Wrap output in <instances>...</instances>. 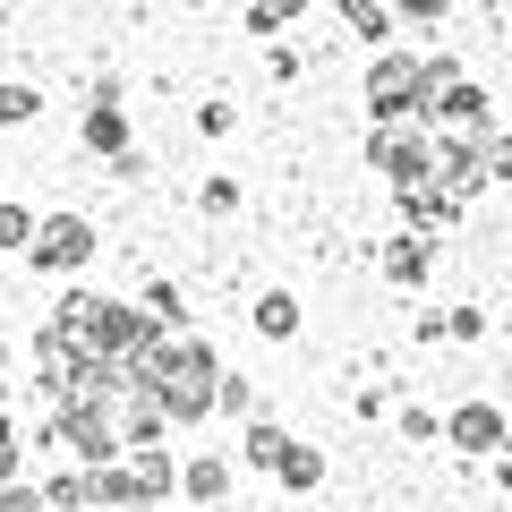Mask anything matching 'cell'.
<instances>
[{
    "label": "cell",
    "instance_id": "6da1fadb",
    "mask_svg": "<svg viewBox=\"0 0 512 512\" xmlns=\"http://www.w3.org/2000/svg\"><path fill=\"white\" fill-rule=\"evenodd\" d=\"M52 333L77 350V359H128V350L154 333L146 308H128V299H94V291H69L52 316Z\"/></svg>",
    "mask_w": 512,
    "mask_h": 512
},
{
    "label": "cell",
    "instance_id": "7a4b0ae2",
    "mask_svg": "<svg viewBox=\"0 0 512 512\" xmlns=\"http://www.w3.org/2000/svg\"><path fill=\"white\" fill-rule=\"evenodd\" d=\"M367 111L376 120H427V60H410V52L376 60L367 69Z\"/></svg>",
    "mask_w": 512,
    "mask_h": 512
},
{
    "label": "cell",
    "instance_id": "3957f363",
    "mask_svg": "<svg viewBox=\"0 0 512 512\" xmlns=\"http://www.w3.org/2000/svg\"><path fill=\"white\" fill-rule=\"evenodd\" d=\"M52 436L77 453V470H103V461H120V427H111V402H60Z\"/></svg>",
    "mask_w": 512,
    "mask_h": 512
},
{
    "label": "cell",
    "instance_id": "277c9868",
    "mask_svg": "<svg viewBox=\"0 0 512 512\" xmlns=\"http://www.w3.org/2000/svg\"><path fill=\"white\" fill-rule=\"evenodd\" d=\"M427 146H436V128H427V120H384L376 137H367V163H376L384 180L419 188L427 180Z\"/></svg>",
    "mask_w": 512,
    "mask_h": 512
},
{
    "label": "cell",
    "instance_id": "5b68a950",
    "mask_svg": "<svg viewBox=\"0 0 512 512\" xmlns=\"http://www.w3.org/2000/svg\"><path fill=\"white\" fill-rule=\"evenodd\" d=\"M43 265V274H77L94 256V222L86 214H52V222H35V248H26Z\"/></svg>",
    "mask_w": 512,
    "mask_h": 512
},
{
    "label": "cell",
    "instance_id": "8992f818",
    "mask_svg": "<svg viewBox=\"0 0 512 512\" xmlns=\"http://www.w3.org/2000/svg\"><path fill=\"white\" fill-rule=\"evenodd\" d=\"M120 470H128V495H137V504H163V495L180 487V470H171V453H163V444H128V461H120Z\"/></svg>",
    "mask_w": 512,
    "mask_h": 512
},
{
    "label": "cell",
    "instance_id": "52a82bcc",
    "mask_svg": "<svg viewBox=\"0 0 512 512\" xmlns=\"http://www.w3.org/2000/svg\"><path fill=\"white\" fill-rule=\"evenodd\" d=\"M487 86H461V77H453V86H436V94H427V120H444V128H487Z\"/></svg>",
    "mask_w": 512,
    "mask_h": 512
},
{
    "label": "cell",
    "instance_id": "ba28073f",
    "mask_svg": "<svg viewBox=\"0 0 512 512\" xmlns=\"http://www.w3.org/2000/svg\"><path fill=\"white\" fill-rule=\"evenodd\" d=\"M453 444H461V453H495V444H504V410H495V402H470V410L453 419Z\"/></svg>",
    "mask_w": 512,
    "mask_h": 512
},
{
    "label": "cell",
    "instance_id": "9c48e42d",
    "mask_svg": "<svg viewBox=\"0 0 512 512\" xmlns=\"http://www.w3.org/2000/svg\"><path fill=\"white\" fill-rule=\"evenodd\" d=\"M427 265H436V248H427L419 231H410V239H393V248H384V274H393V282H427Z\"/></svg>",
    "mask_w": 512,
    "mask_h": 512
},
{
    "label": "cell",
    "instance_id": "30bf717a",
    "mask_svg": "<svg viewBox=\"0 0 512 512\" xmlns=\"http://www.w3.org/2000/svg\"><path fill=\"white\" fill-rule=\"evenodd\" d=\"M402 214H410V231H436V222H453V197H444V188H402Z\"/></svg>",
    "mask_w": 512,
    "mask_h": 512
},
{
    "label": "cell",
    "instance_id": "8fae6325",
    "mask_svg": "<svg viewBox=\"0 0 512 512\" xmlns=\"http://www.w3.org/2000/svg\"><path fill=\"white\" fill-rule=\"evenodd\" d=\"M256 333H265V342H291V333H299V299H256Z\"/></svg>",
    "mask_w": 512,
    "mask_h": 512
},
{
    "label": "cell",
    "instance_id": "7c38bea8",
    "mask_svg": "<svg viewBox=\"0 0 512 512\" xmlns=\"http://www.w3.org/2000/svg\"><path fill=\"white\" fill-rule=\"evenodd\" d=\"M274 478H282V487H316V478H325V453H308V444H282Z\"/></svg>",
    "mask_w": 512,
    "mask_h": 512
},
{
    "label": "cell",
    "instance_id": "4fadbf2b",
    "mask_svg": "<svg viewBox=\"0 0 512 512\" xmlns=\"http://www.w3.org/2000/svg\"><path fill=\"white\" fill-rule=\"evenodd\" d=\"M86 146H103V154H128V120L111 103H94V120H86Z\"/></svg>",
    "mask_w": 512,
    "mask_h": 512
},
{
    "label": "cell",
    "instance_id": "5bb4252c",
    "mask_svg": "<svg viewBox=\"0 0 512 512\" xmlns=\"http://www.w3.org/2000/svg\"><path fill=\"white\" fill-rule=\"evenodd\" d=\"M478 171H487V180H512V137L478 128Z\"/></svg>",
    "mask_w": 512,
    "mask_h": 512
},
{
    "label": "cell",
    "instance_id": "9a60e30c",
    "mask_svg": "<svg viewBox=\"0 0 512 512\" xmlns=\"http://www.w3.org/2000/svg\"><path fill=\"white\" fill-rule=\"evenodd\" d=\"M180 487L197 495V504H214V495L231 487V470H222V461H197V470H180Z\"/></svg>",
    "mask_w": 512,
    "mask_h": 512
},
{
    "label": "cell",
    "instance_id": "2e32d148",
    "mask_svg": "<svg viewBox=\"0 0 512 512\" xmlns=\"http://www.w3.org/2000/svg\"><path fill=\"white\" fill-rule=\"evenodd\" d=\"M43 504L52 512H86V470H60L52 487H43Z\"/></svg>",
    "mask_w": 512,
    "mask_h": 512
},
{
    "label": "cell",
    "instance_id": "e0dca14e",
    "mask_svg": "<svg viewBox=\"0 0 512 512\" xmlns=\"http://www.w3.org/2000/svg\"><path fill=\"white\" fill-rule=\"evenodd\" d=\"M0 248H35V214L26 205H0Z\"/></svg>",
    "mask_w": 512,
    "mask_h": 512
},
{
    "label": "cell",
    "instance_id": "ac0fdd59",
    "mask_svg": "<svg viewBox=\"0 0 512 512\" xmlns=\"http://www.w3.org/2000/svg\"><path fill=\"white\" fill-rule=\"evenodd\" d=\"M282 444H291L282 427H248V461H256V470H274V461H282Z\"/></svg>",
    "mask_w": 512,
    "mask_h": 512
},
{
    "label": "cell",
    "instance_id": "d6986e66",
    "mask_svg": "<svg viewBox=\"0 0 512 512\" xmlns=\"http://www.w3.org/2000/svg\"><path fill=\"white\" fill-rule=\"evenodd\" d=\"M35 94H26V86H0V128H26V120H35Z\"/></svg>",
    "mask_w": 512,
    "mask_h": 512
},
{
    "label": "cell",
    "instance_id": "ffe728a7",
    "mask_svg": "<svg viewBox=\"0 0 512 512\" xmlns=\"http://www.w3.org/2000/svg\"><path fill=\"white\" fill-rule=\"evenodd\" d=\"M299 9H308V0H256L248 26H256V35H274V26H282V18H299Z\"/></svg>",
    "mask_w": 512,
    "mask_h": 512
},
{
    "label": "cell",
    "instance_id": "44dd1931",
    "mask_svg": "<svg viewBox=\"0 0 512 512\" xmlns=\"http://www.w3.org/2000/svg\"><path fill=\"white\" fill-rule=\"evenodd\" d=\"M0 512H52V504H43V487H18V478H9V487H0Z\"/></svg>",
    "mask_w": 512,
    "mask_h": 512
},
{
    "label": "cell",
    "instance_id": "7402d4cb",
    "mask_svg": "<svg viewBox=\"0 0 512 512\" xmlns=\"http://www.w3.org/2000/svg\"><path fill=\"white\" fill-rule=\"evenodd\" d=\"M342 18L359 26V35H384V9H376V0H342Z\"/></svg>",
    "mask_w": 512,
    "mask_h": 512
},
{
    "label": "cell",
    "instance_id": "603a6c76",
    "mask_svg": "<svg viewBox=\"0 0 512 512\" xmlns=\"http://www.w3.org/2000/svg\"><path fill=\"white\" fill-rule=\"evenodd\" d=\"M9 478H18V427L0 419V487H9Z\"/></svg>",
    "mask_w": 512,
    "mask_h": 512
},
{
    "label": "cell",
    "instance_id": "cb8c5ba5",
    "mask_svg": "<svg viewBox=\"0 0 512 512\" xmlns=\"http://www.w3.org/2000/svg\"><path fill=\"white\" fill-rule=\"evenodd\" d=\"M402 18H427V26H436V18H444V0H402Z\"/></svg>",
    "mask_w": 512,
    "mask_h": 512
},
{
    "label": "cell",
    "instance_id": "d4e9b609",
    "mask_svg": "<svg viewBox=\"0 0 512 512\" xmlns=\"http://www.w3.org/2000/svg\"><path fill=\"white\" fill-rule=\"evenodd\" d=\"M137 512H154V504H137Z\"/></svg>",
    "mask_w": 512,
    "mask_h": 512
},
{
    "label": "cell",
    "instance_id": "484cf974",
    "mask_svg": "<svg viewBox=\"0 0 512 512\" xmlns=\"http://www.w3.org/2000/svg\"><path fill=\"white\" fill-rule=\"evenodd\" d=\"M504 333H512V325H504Z\"/></svg>",
    "mask_w": 512,
    "mask_h": 512
}]
</instances>
